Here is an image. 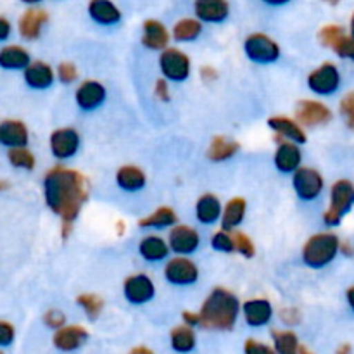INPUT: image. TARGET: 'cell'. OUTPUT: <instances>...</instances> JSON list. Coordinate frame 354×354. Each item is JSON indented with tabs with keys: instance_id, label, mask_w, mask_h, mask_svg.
Instances as JSON below:
<instances>
[{
	"instance_id": "1",
	"label": "cell",
	"mask_w": 354,
	"mask_h": 354,
	"mask_svg": "<svg viewBox=\"0 0 354 354\" xmlns=\"http://www.w3.org/2000/svg\"><path fill=\"white\" fill-rule=\"evenodd\" d=\"M44 197L48 209L61 218L62 237L66 239L88 199V182L76 169L54 166L44 178Z\"/></svg>"
},
{
	"instance_id": "2",
	"label": "cell",
	"mask_w": 354,
	"mask_h": 354,
	"mask_svg": "<svg viewBox=\"0 0 354 354\" xmlns=\"http://www.w3.org/2000/svg\"><path fill=\"white\" fill-rule=\"evenodd\" d=\"M241 310V303L232 290L227 287H214L201 306V327L209 330H232Z\"/></svg>"
},
{
	"instance_id": "3",
	"label": "cell",
	"mask_w": 354,
	"mask_h": 354,
	"mask_svg": "<svg viewBox=\"0 0 354 354\" xmlns=\"http://www.w3.org/2000/svg\"><path fill=\"white\" fill-rule=\"evenodd\" d=\"M341 252V239L332 232L315 234L304 242L301 258L304 265L313 270H322L330 265Z\"/></svg>"
},
{
	"instance_id": "4",
	"label": "cell",
	"mask_w": 354,
	"mask_h": 354,
	"mask_svg": "<svg viewBox=\"0 0 354 354\" xmlns=\"http://www.w3.org/2000/svg\"><path fill=\"white\" fill-rule=\"evenodd\" d=\"M354 206V183L351 180H337L330 187V204L324 213V223L327 227H339L346 214Z\"/></svg>"
},
{
	"instance_id": "5",
	"label": "cell",
	"mask_w": 354,
	"mask_h": 354,
	"mask_svg": "<svg viewBox=\"0 0 354 354\" xmlns=\"http://www.w3.org/2000/svg\"><path fill=\"white\" fill-rule=\"evenodd\" d=\"M244 54L249 61L259 66L273 64L282 55V48L266 33H251L244 40Z\"/></svg>"
},
{
	"instance_id": "6",
	"label": "cell",
	"mask_w": 354,
	"mask_h": 354,
	"mask_svg": "<svg viewBox=\"0 0 354 354\" xmlns=\"http://www.w3.org/2000/svg\"><path fill=\"white\" fill-rule=\"evenodd\" d=\"M159 71L168 82L183 83L190 78L192 61L183 50L176 47H168L159 54Z\"/></svg>"
},
{
	"instance_id": "7",
	"label": "cell",
	"mask_w": 354,
	"mask_h": 354,
	"mask_svg": "<svg viewBox=\"0 0 354 354\" xmlns=\"http://www.w3.org/2000/svg\"><path fill=\"white\" fill-rule=\"evenodd\" d=\"M292 189L301 201L311 203L322 196L325 189V180L318 169L301 166L292 173Z\"/></svg>"
},
{
	"instance_id": "8",
	"label": "cell",
	"mask_w": 354,
	"mask_h": 354,
	"mask_svg": "<svg viewBox=\"0 0 354 354\" xmlns=\"http://www.w3.org/2000/svg\"><path fill=\"white\" fill-rule=\"evenodd\" d=\"M308 88L320 97H330L341 88V71L334 62H324L308 75Z\"/></svg>"
},
{
	"instance_id": "9",
	"label": "cell",
	"mask_w": 354,
	"mask_h": 354,
	"mask_svg": "<svg viewBox=\"0 0 354 354\" xmlns=\"http://www.w3.org/2000/svg\"><path fill=\"white\" fill-rule=\"evenodd\" d=\"M48 145H50L52 156L57 161H68L78 154L80 147H82V137L76 128L62 127L52 131Z\"/></svg>"
},
{
	"instance_id": "10",
	"label": "cell",
	"mask_w": 354,
	"mask_h": 354,
	"mask_svg": "<svg viewBox=\"0 0 354 354\" xmlns=\"http://www.w3.org/2000/svg\"><path fill=\"white\" fill-rule=\"evenodd\" d=\"M166 282L175 287H189L199 280V268L189 256H178L168 259L165 266Z\"/></svg>"
},
{
	"instance_id": "11",
	"label": "cell",
	"mask_w": 354,
	"mask_h": 354,
	"mask_svg": "<svg viewBox=\"0 0 354 354\" xmlns=\"http://www.w3.org/2000/svg\"><path fill=\"white\" fill-rule=\"evenodd\" d=\"M322 45L332 48L339 57L351 59L354 61V40L351 35L346 33V30L339 24H327L318 33Z\"/></svg>"
},
{
	"instance_id": "12",
	"label": "cell",
	"mask_w": 354,
	"mask_h": 354,
	"mask_svg": "<svg viewBox=\"0 0 354 354\" xmlns=\"http://www.w3.org/2000/svg\"><path fill=\"white\" fill-rule=\"evenodd\" d=\"M123 296L131 304H145L154 299L156 283L147 273H133L123 282Z\"/></svg>"
},
{
	"instance_id": "13",
	"label": "cell",
	"mask_w": 354,
	"mask_h": 354,
	"mask_svg": "<svg viewBox=\"0 0 354 354\" xmlns=\"http://www.w3.org/2000/svg\"><path fill=\"white\" fill-rule=\"evenodd\" d=\"M107 88L99 80H83L75 92V102L82 111H95L106 102Z\"/></svg>"
},
{
	"instance_id": "14",
	"label": "cell",
	"mask_w": 354,
	"mask_h": 354,
	"mask_svg": "<svg viewBox=\"0 0 354 354\" xmlns=\"http://www.w3.org/2000/svg\"><path fill=\"white\" fill-rule=\"evenodd\" d=\"M168 244L175 254L190 256L199 249L201 235L196 228L189 225H175L169 228Z\"/></svg>"
},
{
	"instance_id": "15",
	"label": "cell",
	"mask_w": 354,
	"mask_h": 354,
	"mask_svg": "<svg viewBox=\"0 0 354 354\" xmlns=\"http://www.w3.org/2000/svg\"><path fill=\"white\" fill-rule=\"evenodd\" d=\"M296 120L303 127H324L332 121L330 107L315 99H304L296 107Z\"/></svg>"
},
{
	"instance_id": "16",
	"label": "cell",
	"mask_w": 354,
	"mask_h": 354,
	"mask_svg": "<svg viewBox=\"0 0 354 354\" xmlns=\"http://www.w3.org/2000/svg\"><path fill=\"white\" fill-rule=\"evenodd\" d=\"M268 128L277 135V140H289L296 144L304 145L308 142V135L304 131V127L297 120H292L289 116H272L268 118Z\"/></svg>"
},
{
	"instance_id": "17",
	"label": "cell",
	"mask_w": 354,
	"mask_h": 354,
	"mask_svg": "<svg viewBox=\"0 0 354 354\" xmlns=\"http://www.w3.org/2000/svg\"><path fill=\"white\" fill-rule=\"evenodd\" d=\"M273 162H275V168L280 173H283V175H292L296 169H299L303 166V151H301V145L289 140L279 142V147H277L275 156H273Z\"/></svg>"
},
{
	"instance_id": "18",
	"label": "cell",
	"mask_w": 354,
	"mask_h": 354,
	"mask_svg": "<svg viewBox=\"0 0 354 354\" xmlns=\"http://www.w3.org/2000/svg\"><path fill=\"white\" fill-rule=\"evenodd\" d=\"M194 14L201 23L220 24L230 16V3L227 0H196Z\"/></svg>"
},
{
	"instance_id": "19",
	"label": "cell",
	"mask_w": 354,
	"mask_h": 354,
	"mask_svg": "<svg viewBox=\"0 0 354 354\" xmlns=\"http://www.w3.org/2000/svg\"><path fill=\"white\" fill-rule=\"evenodd\" d=\"M242 315L249 327L259 328L265 327L273 318V306L265 297H254L242 304Z\"/></svg>"
},
{
	"instance_id": "20",
	"label": "cell",
	"mask_w": 354,
	"mask_h": 354,
	"mask_svg": "<svg viewBox=\"0 0 354 354\" xmlns=\"http://www.w3.org/2000/svg\"><path fill=\"white\" fill-rule=\"evenodd\" d=\"M169 31L161 21L145 19L142 24V45L149 50L162 52L169 47Z\"/></svg>"
},
{
	"instance_id": "21",
	"label": "cell",
	"mask_w": 354,
	"mask_h": 354,
	"mask_svg": "<svg viewBox=\"0 0 354 354\" xmlns=\"http://www.w3.org/2000/svg\"><path fill=\"white\" fill-rule=\"evenodd\" d=\"M86 339H88V332H86L85 327H82V325H64V327L55 330L52 342H54L59 351L71 353L82 348Z\"/></svg>"
},
{
	"instance_id": "22",
	"label": "cell",
	"mask_w": 354,
	"mask_h": 354,
	"mask_svg": "<svg viewBox=\"0 0 354 354\" xmlns=\"http://www.w3.org/2000/svg\"><path fill=\"white\" fill-rule=\"evenodd\" d=\"M86 10H88L90 19L100 26H114L123 19L120 7L113 0H90Z\"/></svg>"
},
{
	"instance_id": "23",
	"label": "cell",
	"mask_w": 354,
	"mask_h": 354,
	"mask_svg": "<svg viewBox=\"0 0 354 354\" xmlns=\"http://www.w3.org/2000/svg\"><path fill=\"white\" fill-rule=\"evenodd\" d=\"M55 73L50 64L44 61H33L30 62L26 69H24V82L30 88L33 90H47L54 85Z\"/></svg>"
},
{
	"instance_id": "24",
	"label": "cell",
	"mask_w": 354,
	"mask_h": 354,
	"mask_svg": "<svg viewBox=\"0 0 354 354\" xmlns=\"http://www.w3.org/2000/svg\"><path fill=\"white\" fill-rule=\"evenodd\" d=\"M223 204L214 194H203L196 203V218L203 225H214L221 220Z\"/></svg>"
},
{
	"instance_id": "25",
	"label": "cell",
	"mask_w": 354,
	"mask_h": 354,
	"mask_svg": "<svg viewBox=\"0 0 354 354\" xmlns=\"http://www.w3.org/2000/svg\"><path fill=\"white\" fill-rule=\"evenodd\" d=\"M48 14L44 9L31 7L21 16L19 19V33L24 40H37L41 33V28L47 24Z\"/></svg>"
},
{
	"instance_id": "26",
	"label": "cell",
	"mask_w": 354,
	"mask_h": 354,
	"mask_svg": "<svg viewBox=\"0 0 354 354\" xmlns=\"http://www.w3.org/2000/svg\"><path fill=\"white\" fill-rule=\"evenodd\" d=\"M116 185L124 192H140L147 185V175L135 165H124L116 171Z\"/></svg>"
},
{
	"instance_id": "27",
	"label": "cell",
	"mask_w": 354,
	"mask_h": 354,
	"mask_svg": "<svg viewBox=\"0 0 354 354\" xmlns=\"http://www.w3.org/2000/svg\"><path fill=\"white\" fill-rule=\"evenodd\" d=\"M30 140V133L23 121L7 120L0 124V144L12 147H26Z\"/></svg>"
},
{
	"instance_id": "28",
	"label": "cell",
	"mask_w": 354,
	"mask_h": 354,
	"mask_svg": "<svg viewBox=\"0 0 354 354\" xmlns=\"http://www.w3.org/2000/svg\"><path fill=\"white\" fill-rule=\"evenodd\" d=\"M169 244L168 241L161 237V235H145L138 244V254L142 259L149 263H159L165 261L169 254Z\"/></svg>"
},
{
	"instance_id": "29",
	"label": "cell",
	"mask_w": 354,
	"mask_h": 354,
	"mask_svg": "<svg viewBox=\"0 0 354 354\" xmlns=\"http://www.w3.org/2000/svg\"><path fill=\"white\" fill-rule=\"evenodd\" d=\"M245 213H248V201L244 197H232L227 204L223 206V213H221V228L225 230H237L244 221Z\"/></svg>"
},
{
	"instance_id": "30",
	"label": "cell",
	"mask_w": 354,
	"mask_h": 354,
	"mask_svg": "<svg viewBox=\"0 0 354 354\" xmlns=\"http://www.w3.org/2000/svg\"><path fill=\"white\" fill-rule=\"evenodd\" d=\"M178 223L175 209L169 206H161L145 218L138 221V227L145 230H165V228H173Z\"/></svg>"
},
{
	"instance_id": "31",
	"label": "cell",
	"mask_w": 354,
	"mask_h": 354,
	"mask_svg": "<svg viewBox=\"0 0 354 354\" xmlns=\"http://www.w3.org/2000/svg\"><path fill=\"white\" fill-rule=\"evenodd\" d=\"M239 151H241L239 142L230 140V138H227L225 135H216V137L211 140L209 149H207V159L213 162H223L234 158Z\"/></svg>"
},
{
	"instance_id": "32",
	"label": "cell",
	"mask_w": 354,
	"mask_h": 354,
	"mask_svg": "<svg viewBox=\"0 0 354 354\" xmlns=\"http://www.w3.org/2000/svg\"><path fill=\"white\" fill-rule=\"evenodd\" d=\"M203 24L197 17H183L176 21L171 30V38L178 44H190L203 35Z\"/></svg>"
},
{
	"instance_id": "33",
	"label": "cell",
	"mask_w": 354,
	"mask_h": 354,
	"mask_svg": "<svg viewBox=\"0 0 354 354\" xmlns=\"http://www.w3.org/2000/svg\"><path fill=\"white\" fill-rule=\"evenodd\" d=\"M30 62V54L21 45H7L0 50V66L3 69H26Z\"/></svg>"
},
{
	"instance_id": "34",
	"label": "cell",
	"mask_w": 354,
	"mask_h": 354,
	"mask_svg": "<svg viewBox=\"0 0 354 354\" xmlns=\"http://www.w3.org/2000/svg\"><path fill=\"white\" fill-rule=\"evenodd\" d=\"M169 341H171V348L175 349L176 353H190L194 348H196V332H194V327H189V325H178L171 330L169 334Z\"/></svg>"
},
{
	"instance_id": "35",
	"label": "cell",
	"mask_w": 354,
	"mask_h": 354,
	"mask_svg": "<svg viewBox=\"0 0 354 354\" xmlns=\"http://www.w3.org/2000/svg\"><path fill=\"white\" fill-rule=\"evenodd\" d=\"M272 337L277 354H299V339L292 330H273Z\"/></svg>"
},
{
	"instance_id": "36",
	"label": "cell",
	"mask_w": 354,
	"mask_h": 354,
	"mask_svg": "<svg viewBox=\"0 0 354 354\" xmlns=\"http://www.w3.org/2000/svg\"><path fill=\"white\" fill-rule=\"evenodd\" d=\"M76 304L85 311L86 317L90 320H95V318L100 317L104 310V301L102 297L97 296V294H82V296L76 297Z\"/></svg>"
},
{
	"instance_id": "37",
	"label": "cell",
	"mask_w": 354,
	"mask_h": 354,
	"mask_svg": "<svg viewBox=\"0 0 354 354\" xmlns=\"http://www.w3.org/2000/svg\"><path fill=\"white\" fill-rule=\"evenodd\" d=\"M9 162L14 166V168H19V169H26V171H31L37 165L35 161V156L31 154L30 149L26 147H12L9 149Z\"/></svg>"
},
{
	"instance_id": "38",
	"label": "cell",
	"mask_w": 354,
	"mask_h": 354,
	"mask_svg": "<svg viewBox=\"0 0 354 354\" xmlns=\"http://www.w3.org/2000/svg\"><path fill=\"white\" fill-rule=\"evenodd\" d=\"M211 248L218 252H225V254H230L235 252V242H234V234L230 230H225L220 228L218 232H214L213 237H211Z\"/></svg>"
},
{
	"instance_id": "39",
	"label": "cell",
	"mask_w": 354,
	"mask_h": 354,
	"mask_svg": "<svg viewBox=\"0 0 354 354\" xmlns=\"http://www.w3.org/2000/svg\"><path fill=\"white\" fill-rule=\"evenodd\" d=\"M234 242H235V252H239L241 256H244L245 259H251L256 256V245L252 242V239L248 234L241 230H234Z\"/></svg>"
},
{
	"instance_id": "40",
	"label": "cell",
	"mask_w": 354,
	"mask_h": 354,
	"mask_svg": "<svg viewBox=\"0 0 354 354\" xmlns=\"http://www.w3.org/2000/svg\"><path fill=\"white\" fill-rule=\"evenodd\" d=\"M55 76H57L59 82L64 83V85H71V83H75L76 80H78L80 73L75 62L64 61L57 66V69H55Z\"/></svg>"
},
{
	"instance_id": "41",
	"label": "cell",
	"mask_w": 354,
	"mask_h": 354,
	"mask_svg": "<svg viewBox=\"0 0 354 354\" xmlns=\"http://www.w3.org/2000/svg\"><path fill=\"white\" fill-rule=\"evenodd\" d=\"M339 111H341L342 118H344L346 127L354 131V90L342 97L341 104H339Z\"/></svg>"
},
{
	"instance_id": "42",
	"label": "cell",
	"mask_w": 354,
	"mask_h": 354,
	"mask_svg": "<svg viewBox=\"0 0 354 354\" xmlns=\"http://www.w3.org/2000/svg\"><path fill=\"white\" fill-rule=\"evenodd\" d=\"M244 354H277V351L270 348L268 344H263L254 339H248L244 344Z\"/></svg>"
},
{
	"instance_id": "43",
	"label": "cell",
	"mask_w": 354,
	"mask_h": 354,
	"mask_svg": "<svg viewBox=\"0 0 354 354\" xmlns=\"http://www.w3.org/2000/svg\"><path fill=\"white\" fill-rule=\"evenodd\" d=\"M44 322H45V325H47V327L55 328V330H57V328L64 327V325H66V317H64V313H62V311L48 310L47 313L44 315Z\"/></svg>"
},
{
	"instance_id": "44",
	"label": "cell",
	"mask_w": 354,
	"mask_h": 354,
	"mask_svg": "<svg viewBox=\"0 0 354 354\" xmlns=\"http://www.w3.org/2000/svg\"><path fill=\"white\" fill-rule=\"evenodd\" d=\"M154 95H156V99H159L161 102H168V100L171 99V95H169L168 80L159 78L158 82L154 83Z\"/></svg>"
},
{
	"instance_id": "45",
	"label": "cell",
	"mask_w": 354,
	"mask_h": 354,
	"mask_svg": "<svg viewBox=\"0 0 354 354\" xmlns=\"http://www.w3.org/2000/svg\"><path fill=\"white\" fill-rule=\"evenodd\" d=\"M14 327L7 322H0V346H9L14 341Z\"/></svg>"
},
{
	"instance_id": "46",
	"label": "cell",
	"mask_w": 354,
	"mask_h": 354,
	"mask_svg": "<svg viewBox=\"0 0 354 354\" xmlns=\"http://www.w3.org/2000/svg\"><path fill=\"white\" fill-rule=\"evenodd\" d=\"M280 318H282V322H286L287 325H296L299 324L301 315L296 308H286V310L280 311Z\"/></svg>"
},
{
	"instance_id": "47",
	"label": "cell",
	"mask_w": 354,
	"mask_h": 354,
	"mask_svg": "<svg viewBox=\"0 0 354 354\" xmlns=\"http://www.w3.org/2000/svg\"><path fill=\"white\" fill-rule=\"evenodd\" d=\"M182 318H183V322H185V325H189V327H199V325H201V315L199 313H192V311H183Z\"/></svg>"
},
{
	"instance_id": "48",
	"label": "cell",
	"mask_w": 354,
	"mask_h": 354,
	"mask_svg": "<svg viewBox=\"0 0 354 354\" xmlns=\"http://www.w3.org/2000/svg\"><path fill=\"white\" fill-rule=\"evenodd\" d=\"M201 78L204 82H214L218 78V71L213 68V66H203L201 68Z\"/></svg>"
},
{
	"instance_id": "49",
	"label": "cell",
	"mask_w": 354,
	"mask_h": 354,
	"mask_svg": "<svg viewBox=\"0 0 354 354\" xmlns=\"http://www.w3.org/2000/svg\"><path fill=\"white\" fill-rule=\"evenodd\" d=\"M10 35V23L6 17H0V41L7 40Z\"/></svg>"
},
{
	"instance_id": "50",
	"label": "cell",
	"mask_w": 354,
	"mask_h": 354,
	"mask_svg": "<svg viewBox=\"0 0 354 354\" xmlns=\"http://www.w3.org/2000/svg\"><path fill=\"white\" fill-rule=\"evenodd\" d=\"M341 252L344 256H348V258H353L354 256V248L351 244H349V242H344V244H342L341 242Z\"/></svg>"
},
{
	"instance_id": "51",
	"label": "cell",
	"mask_w": 354,
	"mask_h": 354,
	"mask_svg": "<svg viewBox=\"0 0 354 354\" xmlns=\"http://www.w3.org/2000/svg\"><path fill=\"white\" fill-rule=\"evenodd\" d=\"M346 299H348L349 308H351L354 313V286H351L348 290H346Z\"/></svg>"
},
{
	"instance_id": "52",
	"label": "cell",
	"mask_w": 354,
	"mask_h": 354,
	"mask_svg": "<svg viewBox=\"0 0 354 354\" xmlns=\"http://www.w3.org/2000/svg\"><path fill=\"white\" fill-rule=\"evenodd\" d=\"M261 2H265L266 6H273V7H280V6H286V3H289L290 0H261Z\"/></svg>"
},
{
	"instance_id": "53",
	"label": "cell",
	"mask_w": 354,
	"mask_h": 354,
	"mask_svg": "<svg viewBox=\"0 0 354 354\" xmlns=\"http://www.w3.org/2000/svg\"><path fill=\"white\" fill-rule=\"evenodd\" d=\"M130 354H154L149 348H144V346H138V348H133Z\"/></svg>"
},
{
	"instance_id": "54",
	"label": "cell",
	"mask_w": 354,
	"mask_h": 354,
	"mask_svg": "<svg viewBox=\"0 0 354 354\" xmlns=\"http://www.w3.org/2000/svg\"><path fill=\"white\" fill-rule=\"evenodd\" d=\"M335 354H351V346H349V344L339 346L337 351H335Z\"/></svg>"
},
{
	"instance_id": "55",
	"label": "cell",
	"mask_w": 354,
	"mask_h": 354,
	"mask_svg": "<svg viewBox=\"0 0 354 354\" xmlns=\"http://www.w3.org/2000/svg\"><path fill=\"white\" fill-rule=\"evenodd\" d=\"M299 354H315V353L311 351L310 348H306V346H301V348H299Z\"/></svg>"
},
{
	"instance_id": "56",
	"label": "cell",
	"mask_w": 354,
	"mask_h": 354,
	"mask_svg": "<svg viewBox=\"0 0 354 354\" xmlns=\"http://www.w3.org/2000/svg\"><path fill=\"white\" fill-rule=\"evenodd\" d=\"M349 30H351V38L354 40V12H353V16H351V23H349Z\"/></svg>"
},
{
	"instance_id": "57",
	"label": "cell",
	"mask_w": 354,
	"mask_h": 354,
	"mask_svg": "<svg viewBox=\"0 0 354 354\" xmlns=\"http://www.w3.org/2000/svg\"><path fill=\"white\" fill-rule=\"evenodd\" d=\"M21 2L28 3V6H37V3H40L41 0H21Z\"/></svg>"
},
{
	"instance_id": "58",
	"label": "cell",
	"mask_w": 354,
	"mask_h": 354,
	"mask_svg": "<svg viewBox=\"0 0 354 354\" xmlns=\"http://www.w3.org/2000/svg\"><path fill=\"white\" fill-rule=\"evenodd\" d=\"M325 2H327V3H330V6H337V3H339V0H325Z\"/></svg>"
},
{
	"instance_id": "59",
	"label": "cell",
	"mask_w": 354,
	"mask_h": 354,
	"mask_svg": "<svg viewBox=\"0 0 354 354\" xmlns=\"http://www.w3.org/2000/svg\"><path fill=\"white\" fill-rule=\"evenodd\" d=\"M0 354H2V353H0Z\"/></svg>"
}]
</instances>
